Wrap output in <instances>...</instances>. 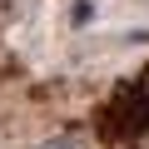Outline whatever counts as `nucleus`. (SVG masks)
<instances>
[{"mask_svg":"<svg viewBox=\"0 0 149 149\" xmlns=\"http://www.w3.org/2000/svg\"><path fill=\"white\" fill-rule=\"evenodd\" d=\"M35 149H90V144H85V134H50V139H40Z\"/></svg>","mask_w":149,"mask_h":149,"instance_id":"f257e3e1","label":"nucleus"}]
</instances>
